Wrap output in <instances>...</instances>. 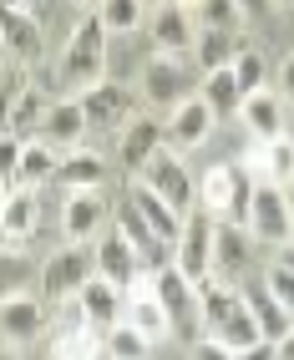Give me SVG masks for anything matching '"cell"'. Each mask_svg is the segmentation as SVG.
Listing matches in <instances>:
<instances>
[{"mask_svg":"<svg viewBox=\"0 0 294 360\" xmlns=\"http://www.w3.org/2000/svg\"><path fill=\"white\" fill-rule=\"evenodd\" d=\"M102 71H107V26H102L96 11H91L82 26L71 31L56 77H61V86H82V91H87L91 82H102Z\"/></svg>","mask_w":294,"mask_h":360,"instance_id":"obj_1","label":"cell"},{"mask_svg":"<svg viewBox=\"0 0 294 360\" xmlns=\"http://www.w3.org/2000/svg\"><path fill=\"white\" fill-rule=\"evenodd\" d=\"M142 173H147V183H153L167 203H173L178 219H188V213L198 208V183L188 178V162H183L173 148H158L153 158L142 162ZM142 173H137V178H142Z\"/></svg>","mask_w":294,"mask_h":360,"instance_id":"obj_2","label":"cell"},{"mask_svg":"<svg viewBox=\"0 0 294 360\" xmlns=\"http://www.w3.org/2000/svg\"><path fill=\"white\" fill-rule=\"evenodd\" d=\"M122 295H127V320H132V325H137L153 345H162L167 335H173L167 304L158 300V269H137V274H132V284H127Z\"/></svg>","mask_w":294,"mask_h":360,"instance_id":"obj_3","label":"cell"},{"mask_svg":"<svg viewBox=\"0 0 294 360\" xmlns=\"http://www.w3.org/2000/svg\"><path fill=\"white\" fill-rule=\"evenodd\" d=\"M158 300L167 304V320H173L178 335H198L203 330V300H198V284H193L178 264H162L158 269Z\"/></svg>","mask_w":294,"mask_h":360,"instance_id":"obj_4","label":"cell"},{"mask_svg":"<svg viewBox=\"0 0 294 360\" xmlns=\"http://www.w3.org/2000/svg\"><path fill=\"white\" fill-rule=\"evenodd\" d=\"M91 269H96V259L87 249H77V244H66V249H56L41 264V295L46 300H77L82 284L91 279Z\"/></svg>","mask_w":294,"mask_h":360,"instance_id":"obj_5","label":"cell"},{"mask_svg":"<svg viewBox=\"0 0 294 360\" xmlns=\"http://www.w3.org/2000/svg\"><path fill=\"white\" fill-rule=\"evenodd\" d=\"M173 264H178L193 284L213 269V213L208 208H193L188 219H183V233H178V244H173Z\"/></svg>","mask_w":294,"mask_h":360,"instance_id":"obj_6","label":"cell"},{"mask_svg":"<svg viewBox=\"0 0 294 360\" xmlns=\"http://www.w3.org/2000/svg\"><path fill=\"white\" fill-rule=\"evenodd\" d=\"M243 229H249L254 238H269V244H284V238H294L289 229V198L279 183H254V198H249V219H243Z\"/></svg>","mask_w":294,"mask_h":360,"instance_id":"obj_7","label":"cell"},{"mask_svg":"<svg viewBox=\"0 0 294 360\" xmlns=\"http://www.w3.org/2000/svg\"><path fill=\"white\" fill-rule=\"evenodd\" d=\"M142 97L158 102V107H178L193 97V77H188V61L183 56H147L142 66Z\"/></svg>","mask_w":294,"mask_h":360,"instance_id":"obj_8","label":"cell"},{"mask_svg":"<svg viewBox=\"0 0 294 360\" xmlns=\"http://www.w3.org/2000/svg\"><path fill=\"white\" fill-rule=\"evenodd\" d=\"M112 219H117V233L132 244V254H137V264H142V269H162V264L173 259V244H167V238H162L153 224L142 219L132 198H127V203H117V213H112Z\"/></svg>","mask_w":294,"mask_h":360,"instance_id":"obj_9","label":"cell"},{"mask_svg":"<svg viewBox=\"0 0 294 360\" xmlns=\"http://www.w3.org/2000/svg\"><path fill=\"white\" fill-rule=\"evenodd\" d=\"M77 102L87 112V127H127V117L137 107V97L122 82H91Z\"/></svg>","mask_w":294,"mask_h":360,"instance_id":"obj_10","label":"cell"},{"mask_svg":"<svg viewBox=\"0 0 294 360\" xmlns=\"http://www.w3.org/2000/svg\"><path fill=\"white\" fill-rule=\"evenodd\" d=\"M213 122H218L213 107L198 97V91H193V97H188V102H178V107H173V117L162 122V137L173 142V148H203L208 132H213Z\"/></svg>","mask_w":294,"mask_h":360,"instance_id":"obj_11","label":"cell"},{"mask_svg":"<svg viewBox=\"0 0 294 360\" xmlns=\"http://www.w3.org/2000/svg\"><path fill=\"white\" fill-rule=\"evenodd\" d=\"M0 46L15 61H41V20L26 6H0Z\"/></svg>","mask_w":294,"mask_h":360,"instance_id":"obj_12","label":"cell"},{"mask_svg":"<svg viewBox=\"0 0 294 360\" xmlns=\"http://www.w3.org/2000/svg\"><path fill=\"white\" fill-rule=\"evenodd\" d=\"M107 219V203L96 188H66V203H61V229L71 244H82V238L96 233V224Z\"/></svg>","mask_w":294,"mask_h":360,"instance_id":"obj_13","label":"cell"},{"mask_svg":"<svg viewBox=\"0 0 294 360\" xmlns=\"http://www.w3.org/2000/svg\"><path fill=\"white\" fill-rule=\"evenodd\" d=\"M41 335V300H31L26 290L0 300V340L6 345H26Z\"/></svg>","mask_w":294,"mask_h":360,"instance_id":"obj_14","label":"cell"},{"mask_svg":"<svg viewBox=\"0 0 294 360\" xmlns=\"http://www.w3.org/2000/svg\"><path fill=\"white\" fill-rule=\"evenodd\" d=\"M188 41H198V31H193V15L183 6H173V0H162L158 15H153V46L162 56H183Z\"/></svg>","mask_w":294,"mask_h":360,"instance_id":"obj_15","label":"cell"},{"mask_svg":"<svg viewBox=\"0 0 294 360\" xmlns=\"http://www.w3.org/2000/svg\"><path fill=\"white\" fill-rule=\"evenodd\" d=\"M127 198L137 203V213H142V219L153 224V229H158L162 238H167V244H178V233H183V219L173 213V203H167V198L158 193L153 183H147V178H137V183L127 188Z\"/></svg>","mask_w":294,"mask_h":360,"instance_id":"obj_16","label":"cell"},{"mask_svg":"<svg viewBox=\"0 0 294 360\" xmlns=\"http://www.w3.org/2000/svg\"><path fill=\"white\" fill-rule=\"evenodd\" d=\"M77 304H82V320L87 325H96V330H107V325H117V315H122V290L112 279H87L82 284V295H77Z\"/></svg>","mask_w":294,"mask_h":360,"instance_id":"obj_17","label":"cell"},{"mask_svg":"<svg viewBox=\"0 0 294 360\" xmlns=\"http://www.w3.org/2000/svg\"><path fill=\"white\" fill-rule=\"evenodd\" d=\"M96 274H102V279H112L117 284V290H127V284H132V274L142 269V264H137V254H132V244H127V238H122L117 229L102 238V244H96Z\"/></svg>","mask_w":294,"mask_h":360,"instance_id":"obj_18","label":"cell"},{"mask_svg":"<svg viewBox=\"0 0 294 360\" xmlns=\"http://www.w3.org/2000/svg\"><path fill=\"white\" fill-rule=\"evenodd\" d=\"M249 229L243 224H234V219H224V224H213V269L218 274H238L243 264H249Z\"/></svg>","mask_w":294,"mask_h":360,"instance_id":"obj_19","label":"cell"},{"mask_svg":"<svg viewBox=\"0 0 294 360\" xmlns=\"http://www.w3.org/2000/svg\"><path fill=\"white\" fill-rule=\"evenodd\" d=\"M46 178H56V148L46 137H31V142H20V158L11 167V183L15 188H36Z\"/></svg>","mask_w":294,"mask_h":360,"instance_id":"obj_20","label":"cell"},{"mask_svg":"<svg viewBox=\"0 0 294 360\" xmlns=\"http://www.w3.org/2000/svg\"><path fill=\"white\" fill-rule=\"evenodd\" d=\"M162 142H167V137H162V122H153V117H137V122H127V132H122V167L137 178L142 162L153 158Z\"/></svg>","mask_w":294,"mask_h":360,"instance_id":"obj_21","label":"cell"},{"mask_svg":"<svg viewBox=\"0 0 294 360\" xmlns=\"http://www.w3.org/2000/svg\"><path fill=\"white\" fill-rule=\"evenodd\" d=\"M243 304H249V315H254V325H259V335L264 340H279V335L294 325V315L269 295V284H243Z\"/></svg>","mask_w":294,"mask_h":360,"instance_id":"obj_22","label":"cell"},{"mask_svg":"<svg viewBox=\"0 0 294 360\" xmlns=\"http://www.w3.org/2000/svg\"><path fill=\"white\" fill-rule=\"evenodd\" d=\"M36 224H41L36 188H11L6 203H0V233H6V238H31Z\"/></svg>","mask_w":294,"mask_h":360,"instance_id":"obj_23","label":"cell"},{"mask_svg":"<svg viewBox=\"0 0 294 360\" xmlns=\"http://www.w3.org/2000/svg\"><path fill=\"white\" fill-rule=\"evenodd\" d=\"M238 117H243V122H249V132H254V137H264V142L284 132V107H279V97H274L269 86L249 91V97L238 102Z\"/></svg>","mask_w":294,"mask_h":360,"instance_id":"obj_24","label":"cell"},{"mask_svg":"<svg viewBox=\"0 0 294 360\" xmlns=\"http://www.w3.org/2000/svg\"><path fill=\"white\" fill-rule=\"evenodd\" d=\"M82 132H87V112H82V102H56V107H46V117H41V137L51 142V148H77Z\"/></svg>","mask_w":294,"mask_h":360,"instance_id":"obj_25","label":"cell"},{"mask_svg":"<svg viewBox=\"0 0 294 360\" xmlns=\"http://www.w3.org/2000/svg\"><path fill=\"white\" fill-rule=\"evenodd\" d=\"M198 86H203L198 97L213 107V117H234V112H238V102H243V86H238V77H234V66H213Z\"/></svg>","mask_w":294,"mask_h":360,"instance_id":"obj_26","label":"cell"},{"mask_svg":"<svg viewBox=\"0 0 294 360\" xmlns=\"http://www.w3.org/2000/svg\"><path fill=\"white\" fill-rule=\"evenodd\" d=\"M193 51H198L203 71H213V66H234V61H238V51H249V41H243L238 31H198Z\"/></svg>","mask_w":294,"mask_h":360,"instance_id":"obj_27","label":"cell"},{"mask_svg":"<svg viewBox=\"0 0 294 360\" xmlns=\"http://www.w3.org/2000/svg\"><path fill=\"white\" fill-rule=\"evenodd\" d=\"M56 183H61V188H102V183H107V158H96V153H71L66 162H56Z\"/></svg>","mask_w":294,"mask_h":360,"instance_id":"obj_28","label":"cell"},{"mask_svg":"<svg viewBox=\"0 0 294 360\" xmlns=\"http://www.w3.org/2000/svg\"><path fill=\"white\" fill-rule=\"evenodd\" d=\"M234 173H238V162H213L208 173L198 178V208H208V213H229Z\"/></svg>","mask_w":294,"mask_h":360,"instance_id":"obj_29","label":"cell"},{"mask_svg":"<svg viewBox=\"0 0 294 360\" xmlns=\"http://www.w3.org/2000/svg\"><path fill=\"white\" fill-rule=\"evenodd\" d=\"M41 117H46L41 91L20 86V97L11 102V117H6V132H11V137H20V142H31V132H41Z\"/></svg>","mask_w":294,"mask_h":360,"instance_id":"obj_30","label":"cell"},{"mask_svg":"<svg viewBox=\"0 0 294 360\" xmlns=\"http://www.w3.org/2000/svg\"><path fill=\"white\" fill-rule=\"evenodd\" d=\"M31 279H41V269H36V259L26 249H0V300L20 295Z\"/></svg>","mask_w":294,"mask_h":360,"instance_id":"obj_31","label":"cell"},{"mask_svg":"<svg viewBox=\"0 0 294 360\" xmlns=\"http://www.w3.org/2000/svg\"><path fill=\"white\" fill-rule=\"evenodd\" d=\"M147 350H153V340H147V335L127 320V325H107L102 330V355H117V360H137V355H147Z\"/></svg>","mask_w":294,"mask_h":360,"instance_id":"obj_32","label":"cell"},{"mask_svg":"<svg viewBox=\"0 0 294 360\" xmlns=\"http://www.w3.org/2000/svg\"><path fill=\"white\" fill-rule=\"evenodd\" d=\"M96 20L107 36H132L142 26V0H96Z\"/></svg>","mask_w":294,"mask_h":360,"instance_id":"obj_33","label":"cell"},{"mask_svg":"<svg viewBox=\"0 0 294 360\" xmlns=\"http://www.w3.org/2000/svg\"><path fill=\"white\" fill-rule=\"evenodd\" d=\"M264 178H269V183H279V188L294 183V142H289L284 132L264 142Z\"/></svg>","mask_w":294,"mask_h":360,"instance_id":"obj_34","label":"cell"},{"mask_svg":"<svg viewBox=\"0 0 294 360\" xmlns=\"http://www.w3.org/2000/svg\"><path fill=\"white\" fill-rule=\"evenodd\" d=\"M238 6L234 0H203L198 11H193V26H203V31H238Z\"/></svg>","mask_w":294,"mask_h":360,"instance_id":"obj_35","label":"cell"},{"mask_svg":"<svg viewBox=\"0 0 294 360\" xmlns=\"http://www.w3.org/2000/svg\"><path fill=\"white\" fill-rule=\"evenodd\" d=\"M51 355H102V330L96 325H71L51 345Z\"/></svg>","mask_w":294,"mask_h":360,"instance_id":"obj_36","label":"cell"},{"mask_svg":"<svg viewBox=\"0 0 294 360\" xmlns=\"http://www.w3.org/2000/svg\"><path fill=\"white\" fill-rule=\"evenodd\" d=\"M234 77H238V86H243V97L264 86V61H259V51H254V46H249V51H238V61H234Z\"/></svg>","mask_w":294,"mask_h":360,"instance_id":"obj_37","label":"cell"},{"mask_svg":"<svg viewBox=\"0 0 294 360\" xmlns=\"http://www.w3.org/2000/svg\"><path fill=\"white\" fill-rule=\"evenodd\" d=\"M264 284H269V295H274V300L289 309V315H294V269H284V264L274 259V264H269V279H264Z\"/></svg>","mask_w":294,"mask_h":360,"instance_id":"obj_38","label":"cell"},{"mask_svg":"<svg viewBox=\"0 0 294 360\" xmlns=\"http://www.w3.org/2000/svg\"><path fill=\"white\" fill-rule=\"evenodd\" d=\"M15 97H20V77H15V71H0V132H6V117H11Z\"/></svg>","mask_w":294,"mask_h":360,"instance_id":"obj_39","label":"cell"},{"mask_svg":"<svg viewBox=\"0 0 294 360\" xmlns=\"http://www.w3.org/2000/svg\"><path fill=\"white\" fill-rule=\"evenodd\" d=\"M15 158H20V137H11V132H0V173L11 178V167H15Z\"/></svg>","mask_w":294,"mask_h":360,"instance_id":"obj_40","label":"cell"},{"mask_svg":"<svg viewBox=\"0 0 294 360\" xmlns=\"http://www.w3.org/2000/svg\"><path fill=\"white\" fill-rule=\"evenodd\" d=\"M193 355H203V360H234V350L218 340V335H213V340H198V345H193Z\"/></svg>","mask_w":294,"mask_h":360,"instance_id":"obj_41","label":"cell"},{"mask_svg":"<svg viewBox=\"0 0 294 360\" xmlns=\"http://www.w3.org/2000/svg\"><path fill=\"white\" fill-rule=\"evenodd\" d=\"M234 6H238V15L259 20V15H269V6H274V0H234Z\"/></svg>","mask_w":294,"mask_h":360,"instance_id":"obj_42","label":"cell"},{"mask_svg":"<svg viewBox=\"0 0 294 360\" xmlns=\"http://www.w3.org/2000/svg\"><path fill=\"white\" fill-rule=\"evenodd\" d=\"M279 91L294 102V51H289V56H284V66H279Z\"/></svg>","mask_w":294,"mask_h":360,"instance_id":"obj_43","label":"cell"},{"mask_svg":"<svg viewBox=\"0 0 294 360\" xmlns=\"http://www.w3.org/2000/svg\"><path fill=\"white\" fill-rule=\"evenodd\" d=\"M274 360H294V325L279 335V340H274Z\"/></svg>","mask_w":294,"mask_h":360,"instance_id":"obj_44","label":"cell"},{"mask_svg":"<svg viewBox=\"0 0 294 360\" xmlns=\"http://www.w3.org/2000/svg\"><path fill=\"white\" fill-rule=\"evenodd\" d=\"M279 264H284V269H294V244H289V238L279 244Z\"/></svg>","mask_w":294,"mask_h":360,"instance_id":"obj_45","label":"cell"},{"mask_svg":"<svg viewBox=\"0 0 294 360\" xmlns=\"http://www.w3.org/2000/svg\"><path fill=\"white\" fill-rule=\"evenodd\" d=\"M173 6H183V11L193 15V11H198V6H203V0H173Z\"/></svg>","mask_w":294,"mask_h":360,"instance_id":"obj_46","label":"cell"},{"mask_svg":"<svg viewBox=\"0 0 294 360\" xmlns=\"http://www.w3.org/2000/svg\"><path fill=\"white\" fill-rule=\"evenodd\" d=\"M284 198H289V229H294V188H289V193H284Z\"/></svg>","mask_w":294,"mask_h":360,"instance_id":"obj_47","label":"cell"},{"mask_svg":"<svg viewBox=\"0 0 294 360\" xmlns=\"http://www.w3.org/2000/svg\"><path fill=\"white\" fill-rule=\"evenodd\" d=\"M6 183H11V178H6V173H0V203H6V193H11V188H6Z\"/></svg>","mask_w":294,"mask_h":360,"instance_id":"obj_48","label":"cell"},{"mask_svg":"<svg viewBox=\"0 0 294 360\" xmlns=\"http://www.w3.org/2000/svg\"><path fill=\"white\" fill-rule=\"evenodd\" d=\"M0 6H20V0H0Z\"/></svg>","mask_w":294,"mask_h":360,"instance_id":"obj_49","label":"cell"},{"mask_svg":"<svg viewBox=\"0 0 294 360\" xmlns=\"http://www.w3.org/2000/svg\"><path fill=\"white\" fill-rule=\"evenodd\" d=\"M274 6H294V0H274Z\"/></svg>","mask_w":294,"mask_h":360,"instance_id":"obj_50","label":"cell"},{"mask_svg":"<svg viewBox=\"0 0 294 360\" xmlns=\"http://www.w3.org/2000/svg\"><path fill=\"white\" fill-rule=\"evenodd\" d=\"M142 6H147V0H142Z\"/></svg>","mask_w":294,"mask_h":360,"instance_id":"obj_51","label":"cell"}]
</instances>
